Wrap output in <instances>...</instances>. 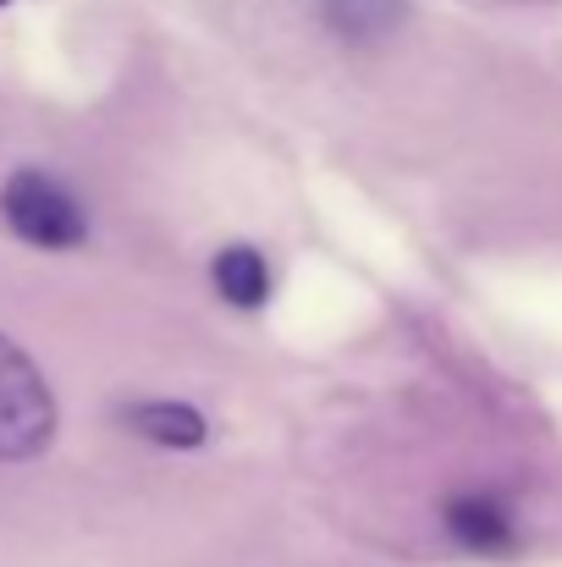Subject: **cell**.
Instances as JSON below:
<instances>
[{
	"mask_svg": "<svg viewBox=\"0 0 562 567\" xmlns=\"http://www.w3.org/2000/svg\"><path fill=\"white\" fill-rule=\"evenodd\" d=\"M441 524H447V535H452L469 557H513V551H519V518H513V507H508L502 496H491V491H463V496H452L447 513H441Z\"/></svg>",
	"mask_w": 562,
	"mask_h": 567,
	"instance_id": "3957f363",
	"label": "cell"
},
{
	"mask_svg": "<svg viewBox=\"0 0 562 567\" xmlns=\"http://www.w3.org/2000/svg\"><path fill=\"white\" fill-rule=\"evenodd\" d=\"M55 435V396L39 375V364L0 337V463H28Z\"/></svg>",
	"mask_w": 562,
	"mask_h": 567,
	"instance_id": "7a4b0ae2",
	"label": "cell"
},
{
	"mask_svg": "<svg viewBox=\"0 0 562 567\" xmlns=\"http://www.w3.org/2000/svg\"><path fill=\"white\" fill-rule=\"evenodd\" d=\"M0 215L6 226L44 248V254H67V248H83L89 243V209L83 198L67 188L61 177L39 172V166H17L6 183H0Z\"/></svg>",
	"mask_w": 562,
	"mask_h": 567,
	"instance_id": "6da1fadb",
	"label": "cell"
},
{
	"mask_svg": "<svg viewBox=\"0 0 562 567\" xmlns=\"http://www.w3.org/2000/svg\"><path fill=\"white\" fill-rule=\"evenodd\" d=\"M402 0H320V17L343 33V39H375L397 22Z\"/></svg>",
	"mask_w": 562,
	"mask_h": 567,
	"instance_id": "8992f818",
	"label": "cell"
},
{
	"mask_svg": "<svg viewBox=\"0 0 562 567\" xmlns=\"http://www.w3.org/2000/svg\"><path fill=\"white\" fill-rule=\"evenodd\" d=\"M210 276H215V292H221L232 309H259V303H265V292H270L265 254H259V248H248V243L221 248V254H215V265H210Z\"/></svg>",
	"mask_w": 562,
	"mask_h": 567,
	"instance_id": "5b68a950",
	"label": "cell"
},
{
	"mask_svg": "<svg viewBox=\"0 0 562 567\" xmlns=\"http://www.w3.org/2000/svg\"><path fill=\"white\" fill-rule=\"evenodd\" d=\"M122 424L161 446H204V435H210L204 413L187 402H133V408H122Z\"/></svg>",
	"mask_w": 562,
	"mask_h": 567,
	"instance_id": "277c9868",
	"label": "cell"
},
{
	"mask_svg": "<svg viewBox=\"0 0 562 567\" xmlns=\"http://www.w3.org/2000/svg\"><path fill=\"white\" fill-rule=\"evenodd\" d=\"M0 6H6V0H0Z\"/></svg>",
	"mask_w": 562,
	"mask_h": 567,
	"instance_id": "52a82bcc",
	"label": "cell"
}]
</instances>
